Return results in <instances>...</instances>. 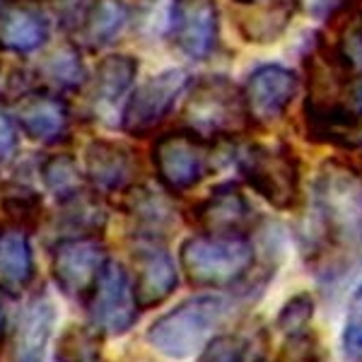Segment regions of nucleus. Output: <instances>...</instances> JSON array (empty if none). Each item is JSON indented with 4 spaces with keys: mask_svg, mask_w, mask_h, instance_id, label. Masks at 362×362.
Instances as JSON below:
<instances>
[{
    "mask_svg": "<svg viewBox=\"0 0 362 362\" xmlns=\"http://www.w3.org/2000/svg\"><path fill=\"white\" fill-rule=\"evenodd\" d=\"M29 85L44 87V90L58 92V95H75L87 85L90 75L83 61V49L75 42H66L58 49L49 51L39 58L37 68L29 73Z\"/></svg>",
    "mask_w": 362,
    "mask_h": 362,
    "instance_id": "obj_18",
    "label": "nucleus"
},
{
    "mask_svg": "<svg viewBox=\"0 0 362 362\" xmlns=\"http://www.w3.org/2000/svg\"><path fill=\"white\" fill-rule=\"evenodd\" d=\"M191 75L181 68H169L136 85L119 116V128L133 138H148L169 119L177 102L186 95Z\"/></svg>",
    "mask_w": 362,
    "mask_h": 362,
    "instance_id": "obj_7",
    "label": "nucleus"
},
{
    "mask_svg": "<svg viewBox=\"0 0 362 362\" xmlns=\"http://www.w3.org/2000/svg\"><path fill=\"white\" fill-rule=\"evenodd\" d=\"M140 63L131 54H109L97 63L90 83V102L95 109L112 112L119 104H126L131 90L136 87Z\"/></svg>",
    "mask_w": 362,
    "mask_h": 362,
    "instance_id": "obj_21",
    "label": "nucleus"
},
{
    "mask_svg": "<svg viewBox=\"0 0 362 362\" xmlns=\"http://www.w3.org/2000/svg\"><path fill=\"white\" fill-rule=\"evenodd\" d=\"M34 280V251L29 232L20 227L0 230V293L20 297Z\"/></svg>",
    "mask_w": 362,
    "mask_h": 362,
    "instance_id": "obj_22",
    "label": "nucleus"
},
{
    "mask_svg": "<svg viewBox=\"0 0 362 362\" xmlns=\"http://www.w3.org/2000/svg\"><path fill=\"white\" fill-rule=\"evenodd\" d=\"M293 15H295L293 3H288V0H273V3L254 8L251 13L239 17L237 29L244 37V42L271 44L290 27Z\"/></svg>",
    "mask_w": 362,
    "mask_h": 362,
    "instance_id": "obj_25",
    "label": "nucleus"
},
{
    "mask_svg": "<svg viewBox=\"0 0 362 362\" xmlns=\"http://www.w3.org/2000/svg\"><path fill=\"white\" fill-rule=\"evenodd\" d=\"M312 317H314V297L309 293H297L280 307L276 329L283 331L285 336L300 334V331L309 329Z\"/></svg>",
    "mask_w": 362,
    "mask_h": 362,
    "instance_id": "obj_30",
    "label": "nucleus"
},
{
    "mask_svg": "<svg viewBox=\"0 0 362 362\" xmlns=\"http://www.w3.org/2000/svg\"><path fill=\"white\" fill-rule=\"evenodd\" d=\"M20 148V128L8 107H0V172L15 160Z\"/></svg>",
    "mask_w": 362,
    "mask_h": 362,
    "instance_id": "obj_32",
    "label": "nucleus"
},
{
    "mask_svg": "<svg viewBox=\"0 0 362 362\" xmlns=\"http://www.w3.org/2000/svg\"><path fill=\"white\" fill-rule=\"evenodd\" d=\"M54 305L46 295H37L20 312L10 348V362H42L54 329Z\"/></svg>",
    "mask_w": 362,
    "mask_h": 362,
    "instance_id": "obj_20",
    "label": "nucleus"
},
{
    "mask_svg": "<svg viewBox=\"0 0 362 362\" xmlns=\"http://www.w3.org/2000/svg\"><path fill=\"white\" fill-rule=\"evenodd\" d=\"M237 172L264 201L290 210L300 201V157L288 143H247L237 150Z\"/></svg>",
    "mask_w": 362,
    "mask_h": 362,
    "instance_id": "obj_5",
    "label": "nucleus"
},
{
    "mask_svg": "<svg viewBox=\"0 0 362 362\" xmlns=\"http://www.w3.org/2000/svg\"><path fill=\"white\" fill-rule=\"evenodd\" d=\"M85 179L92 191L99 196L126 194L138 184V157L128 145L109 138H92L85 145Z\"/></svg>",
    "mask_w": 362,
    "mask_h": 362,
    "instance_id": "obj_15",
    "label": "nucleus"
},
{
    "mask_svg": "<svg viewBox=\"0 0 362 362\" xmlns=\"http://www.w3.org/2000/svg\"><path fill=\"white\" fill-rule=\"evenodd\" d=\"M107 261L109 251L99 237H61L51 256L58 290L66 297L85 302Z\"/></svg>",
    "mask_w": 362,
    "mask_h": 362,
    "instance_id": "obj_11",
    "label": "nucleus"
},
{
    "mask_svg": "<svg viewBox=\"0 0 362 362\" xmlns=\"http://www.w3.org/2000/svg\"><path fill=\"white\" fill-rule=\"evenodd\" d=\"M58 203H61L58 223L66 230L63 237H97L107 225V208L102 203V196L90 186Z\"/></svg>",
    "mask_w": 362,
    "mask_h": 362,
    "instance_id": "obj_24",
    "label": "nucleus"
},
{
    "mask_svg": "<svg viewBox=\"0 0 362 362\" xmlns=\"http://www.w3.org/2000/svg\"><path fill=\"white\" fill-rule=\"evenodd\" d=\"M295 13L317 22H331L343 15H350L362 0H290Z\"/></svg>",
    "mask_w": 362,
    "mask_h": 362,
    "instance_id": "obj_31",
    "label": "nucleus"
},
{
    "mask_svg": "<svg viewBox=\"0 0 362 362\" xmlns=\"http://www.w3.org/2000/svg\"><path fill=\"white\" fill-rule=\"evenodd\" d=\"M232 312V302L220 295H196L160 317L148 329V343L174 360L191 358L218 334Z\"/></svg>",
    "mask_w": 362,
    "mask_h": 362,
    "instance_id": "obj_4",
    "label": "nucleus"
},
{
    "mask_svg": "<svg viewBox=\"0 0 362 362\" xmlns=\"http://www.w3.org/2000/svg\"><path fill=\"white\" fill-rule=\"evenodd\" d=\"M276 362H329V355H326L317 334L312 329H305L300 334L285 336Z\"/></svg>",
    "mask_w": 362,
    "mask_h": 362,
    "instance_id": "obj_29",
    "label": "nucleus"
},
{
    "mask_svg": "<svg viewBox=\"0 0 362 362\" xmlns=\"http://www.w3.org/2000/svg\"><path fill=\"white\" fill-rule=\"evenodd\" d=\"M348 319L362 321V283L353 290V293H350V300H348Z\"/></svg>",
    "mask_w": 362,
    "mask_h": 362,
    "instance_id": "obj_35",
    "label": "nucleus"
},
{
    "mask_svg": "<svg viewBox=\"0 0 362 362\" xmlns=\"http://www.w3.org/2000/svg\"><path fill=\"white\" fill-rule=\"evenodd\" d=\"M181 109V128H189L208 143L239 138L249 133V116L242 90L225 75L191 80Z\"/></svg>",
    "mask_w": 362,
    "mask_h": 362,
    "instance_id": "obj_3",
    "label": "nucleus"
},
{
    "mask_svg": "<svg viewBox=\"0 0 362 362\" xmlns=\"http://www.w3.org/2000/svg\"><path fill=\"white\" fill-rule=\"evenodd\" d=\"M92 326L102 336H124L138 321L140 307L133 283L119 261L109 259L85 300Z\"/></svg>",
    "mask_w": 362,
    "mask_h": 362,
    "instance_id": "obj_8",
    "label": "nucleus"
},
{
    "mask_svg": "<svg viewBox=\"0 0 362 362\" xmlns=\"http://www.w3.org/2000/svg\"><path fill=\"white\" fill-rule=\"evenodd\" d=\"M56 362H107L102 348V334L95 326H68L58 338Z\"/></svg>",
    "mask_w": 362,
    "mask_h": 362,
    "instance_id": "obj_28",
    "label": "nucleus"
},
{
    "mask_svg": "<svg viewBox=\"0 0 362 362\" xmlns=\"http://www.w3.org/2000/svg\"><path fill=\"white\" fill-rule=\"evenodd\" d=\"M196 362H271V338L264 324H247L215 334L198 350Z\"/></svg>",
    "mask_w": 362,
    "mask_h": 362,
    "instance_id": "obj_19",
    "label": "nucleus"
},
{
    "mask_svg": "<svg viewBox=\"0 0 362 362\" xmlns=\"http://www.w3.org/2000/svg\"><path fill=\"white\" fill-rule=\"evenodd\" d=\"M307 266L321 283H336L362 254V174L341 157L321 162L309 218L300 232Z\"/></svg>",
    "mask_w": 362,
    "mask_h": 362,
    "instance_id": "obj_1",
    "label": "nucleus"
},
{
    "mask_svg": "<svg viewBox=\"0 0 362 362\" xmlns=\"http://www.w3.org/2000/svg\"><path fill=\"white\" fill-rule=\"evenodd\" d=\"M5 3H8V0H0V8H3V5H5Z\"/></svg>",
    "mask_w": 362,
    "mask_h": 362,
    "instance_id": "obj_38",
    "label": "nucleus"
},
{
    "mask_svg": "<svg viewBox=\"0 0 362 362\" xmlns=\"http://www.w3.org/2000/svg\"><path fill=\"white\" fill-rule=\"evenodd\" d=\"M191 223L203 235H251L256 210L237 181H225L191 208Z\"/></svg>",
    "mask_w": 362,
    "mask_h": 362,
    "instance_id": "obj_14",
    "label": "nucleus"
},
{
    "mask_svg": "<svg viewBox=\"0 0 362 362\" xmlns=\"http://www.w3.org/2000/svg\"><path fill=\"white\" fill-rule=\"evenodd\" d=\"M341 348L343 358L348 362H362V321L346 319L341 334Z\"/></svg>",
    "mask_w": 362,
    "mask_h": 362,
    "instance_id": "obj_33",
    "label": "nucleus"
},
{
    "mask_svg": "<svg viewBox=\"0 0 362 362\" xmlns=\"http://www.w3.org/2000/svg\"><path fill=\"white\" fill-rule=\"evenodd\" d=\"M51 15L39 0H8L0 8V54L27 58L51 39Z\"/></svg>",
    "mask_w": 362,
    "mask_h": 362,
    "instance_id": "obj_16",
    "label": "nucleus"
},
{
    "mask_svg": "<svg viewBox=\"0 0 362 362\" xmlns=\"http://www.w3.org/2000/svg\"><path fill=\"white\" fill-rule=\"evenodd\" d=\"M131 22V5L126 0H87L70 25L73 42L83 51H102L112 46Z\"/></svg>",
    "mask_w": 362,
    "mask_h": 362,
    "instance_id": "obj_17",
    "label": "nucleus"
},
{
    "mask_svg": "<svg viewBox=\"0 0 362 362\" xmlns=\"http://www.w3.org/2000/svg\"><path fill=\"white\" fill-rule=\"evenodd\" d=\"M133 295L140 309L160 307L179 285V268L162 239L138 237L133 249Z\"/></svg>",
    "mask_w": 362,
    "mask_h": 362,
    "instance_id": "obj_13",
    "label": "nucleus"
},
{
    "mask_svg": "<svg viewBox=\"0 0 362 362\" xmlns=\"http://www.w3.org/2000/svg\"><path fill=\"white\" fill-rule=\"evenodd\" d=\"M8 109L20 133L42 145H63L73 131V112L68 97L44 87H27L10 97Z\"/></svg>",
    "mask_w": 362,
    "mask_h": 362,
    "instance_id": "obj_9",
    "label": "nucleus"
},
{
    "mask_svg": "<svg viewBox=\"0 0 362 362\" xmlns=\"http://www.w3.org/2000/svg\"><path fill=\"white\" fill-rule=\"evenodd\" d=\"M297 92H300V78L295 70L280 63H266L251 70L242 87L251 128H268L278 124L290 109Z\"/></svg>",
    "mask_w": 362,
    "mask_h": 362,
    "instance_id": "obj_12",
    "label": "nucleus"
},
{
    "mask_svg": "<svg viewBox=\"0 0 362 362\" xmlns=\"http://www.w3.org/2000/svg\"><path fill=\"white\" fill-rule=\"evenodd\" d=\"M167 39L189 61H208L220 46L218 0H169Z\"/></svg>",
    "mask_w": 362,
    "mask_h": 362,
    "instance_id": "obj_10",
    "label": "nucleus"
},
{
    "mask_svg": "<svg viewBox=\"0 0 362 362\" xmlns=\"http://www.w3.org/2000/svg\"><path fill=\"white\" fill-rule=\"evenodd\" d=\"M338 46H341V51L355 63V66L362 68V15H360L358 27H355V32H353V39H348V42H341Z\"/></svg>",
    "mask_w": 362,
    "mask_h": 362,
    "instance_id": "obj_34",
    "label": "nucleus"
},
{
    "mask_svg": "<svg viewBox=\"0 0 362 362\" xmlns=\"http://www.w3.org/2000/svg\"><path fill=\"white\" fill-rule=\"evenodd\" d=\"M0 213L8 218L10 227L34 230L42 220V196L25 184H8L0 194Z\"/></svg>",
    "mask_w": 362,
    "mask_h": 362,
    "instance_id": "obj_27",
    "label": "nucleus"
},
{
    "mask_svg": "<svg viewBox=\"0 0 362 362\" xmlns=\"http://www.w3.org/2000/svg\"><path fill=\"white\" fill-rule=\"evenodd\" d=\"M235 3H239V5H256L259 0H235Z\"/></svg>",
    "mask_w": 362,
    "mask_h": 362,
    "instance_id": "obj_37",
    "label": "nucleus"
},
{
    "mask_svg": "<svg viewBox=\"0 0 362 362\" xmlns=\"http://www.w3.org/2000/svg\"><path fill=\"white\" fill-rule=\"evenodd\" d=\"M39 177L44 181V189L51 196H56V201H66V198L87 189L83 167L70 153L46 155L42 165H39Z\"/></svg>",
    "mask_w": 362,
    "mask_h": 362,
    "instance_id": "obj_26",
    "label": "nucleus"
},
{
    "mask_svg": "<svg viewBox=\"0 0 362 362\" xmlns=\"http://www.w3.org/2000/svg\"><path fill=\"white\" fill-rule=\"evenodd\" d=\"M126 213L136 220L140 227L138 237H155L160 239L167 227L174 225V208L162 191H153L145 184H136L126 191Z\"/></svg>",
    "mask_w": 362,
    "mask_h": 362,
    "instance_id": "obj_23",
    "label": "nucleus"
},
{
    "mask_svg": "<svg viewBox=\"0 0 362 362\" xmlns=\"http://www.w3.org/2000/svg\"><path fill=\"white\" fill-rule=\"evenodd\" d=\"M179 264L189 285L203 290H230L237 295L261 293L273 271L259 268L251 235H198L179 249Z\"/></svg>",
    "mask_w": 362,
    "mask_h": 362,
    "instance_id": "obj_2",
    "label": "nucleus"
},
{
    "mask_svg": "<svg viewBox=\"0 0 362 362\" xmlns=\"http://www.w3.org/2000/svg\"><path fill=\"white\" fill-rule=\"evenodd\" d=\"M213 148L215 143L189 128L160 133L153 143V167L162 189L174 196L196 189L213 167Z\"/></svg>",
    "mask_w": 362,
    "mask_h": 362,
    "instance_id": "obj_6",
    "label": "nucleus"
},
{
    "mask_svg": "<svg viewBox=\"0 0 362 362\" xmlns=\"http://www.w3.org/2000/svg\"><path fill=\"white\" fill-rule=\"evenodd\" d=\"M5 326H8V319H5V309L0 305V348H3V338H5Z\"/></svg>",
    "mask_w": 362,
    "mask_h": 362,
    "instance_id": "obj_36",
    "label": "nucleus"
}]
</instances>
